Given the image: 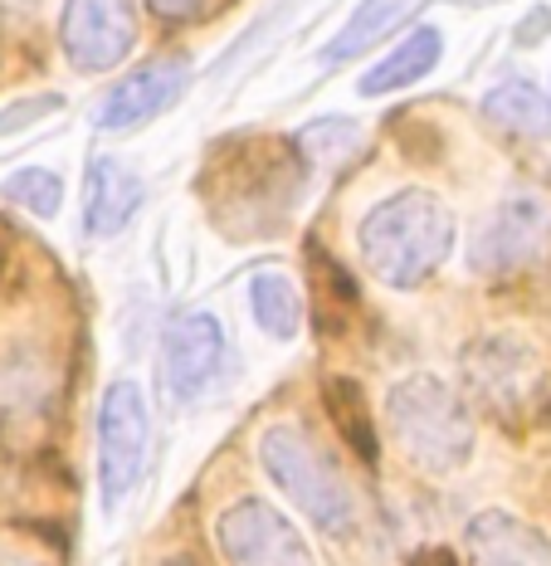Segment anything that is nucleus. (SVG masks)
Returning <instances> with one entry per match:
<instances>
[{
  "label": "nucleus",
  "mask_w": 551,
  "mask_h": 566,
  "mask_svg": "<svg viewBox=\"0 0 551 566\" xmlns=\"http://www.w3.org/2000/svg\"><path fill=\"white\" fill-rule=\"evenodd\" d=\"M484 113L512 137H547L551 133V98L527 78H508V84L484 93Z\"/></svg>",
  "instance_id": "obj_16"
},
{
  "label": "nucleus",
  "mask_w": 551,
  "mask_h": 566,
  "mask_svg": "<svg viewBox=\"0 0 551 566\" xmlns=\"http://www.w3.org/2000/svg\"><path fill=\"white\" fill-rule=\"evenodd\" d=\"M220 361H225V333L220 317L205 308H186L161 327V347H157V371L161 386L176 400H195L215 381Z\"/></svg>",
  "instance_id": "obj_10"
},
{
  "label": "nucleus",
  "mask_w": 551,
  "mask_h": 566,
  "mask_svg": "<svg viewBox=\"0 0 551 566\" xmlns=\"http://www.w3.org/2000/svg\"><path fill=\"white\" fill-rule=\"evenodd\" d=\"M425 566H454V562L444 557V552H435V557H425Z\"/></svg>",
  "instance_id": "obj_26"
},
{
  "label": "nucleus",
  "mask_w": 551,
  "mask_h": 566,
  "mask_svg": "<svg viewBox=\"0 0 551 566\" xmlns=\"http://www.w3.org/2000/svg\"><path fill=\"white\" fill-rule=\"evenodd\" d=\"M547 30H551V10H547V6H537L532 15H527L522 25H518V34H512V40H518L522 50H527V44H537V40H542Z\"/></svg>",
  "instance_id": "obj_23"
},
{
  "label": "nucleus",
  "mask_w": 551,
  "mask_h": 566,
  "mask_svg": "<svg viewBox=\"0 0 551 566\" xmlns=\"http://www.w3.org/2000/svg\"><path fill=\"white\" fill-rule=\"evenodd\" d=\"M142 176L113 157H93L84 176V234L88 240H113L133 226L142 210Z\"/></svg>",
  "instance_id": "obj_12"
},
{
  "label": "nucleus",
  "mask_w": 551,
  "mask_h": 566,
  "mask_svg": "<svg viewBox=\"0 0 551 566\" xmlns=\"http://www.w3.org/2000/svg\"><path fill=\"white\" fill-rule=\"evenodd\" d=\"M361 142H367V133H361L357 117H318L293 137V147H298L308 171H342L361 151Z\"/></svg>",
  "instance_id": "obj_18"
},
{
  "label": "nucleus",
  "mask_w": 551,
  "mask_h": 566,
  "mask_svg": "<svg viewBox=\"0 0 551 566\" xmlns=\"http://www.w3.org/2000/svg\"><path fill=\"white\" fill-rule=\"evenodd\" d=\"M357 250L385 289H420L454 250V216L435 191L405 186L361 216Z\"/></svg>",
  "instance_id": "obj_2"
},
{
  "label": "nucleus",
  "mask_w": 551,
  "mask_h": 566,
  "mask_svg": "<svg viewBox=\"0 0 551 566\" xmlns=\"http://www.w3.org/2000/svg\"><path fill=\"white\" fill-rule=\"evenodd\" d=\"M250 313L274 342H293L303 327V298L293 289V279L278 274V269H259L250 279Z\"/></svg>",
  "instance_id": "obj_17"
},
{
  "label": "nucleus",
  "mask_w": 551,
  "mask_h": 566,
  "mask_svg": "<svg viewBox=\"0 0 551 566\" xmlns=\"http://www.w3.org/2000/svg\"><path fill=\"white\" fill-rule=\"evenodd\" d=\"M410 10H415V0H361V6L347 15L342 34H337V40L322 50V64H342V59L367 54L371 44H381L385 34L401 25Z\"/></svg>",
  "instance_id": "obj_15"
},
{
  "label": "nucleus",
  "mask_w": 551,
  "mask_h": 566,
  "mask_svg": "<svg viewBox=\"0 0 551 566\" xmlns=\"http://www.w3.org/2000/svg\"><path fill=\"white\" fill-rule=\"evenodd\" d=\"M385 430L420 474H454L474 454V410L430 371L401 376L385 391Z\"/></svg>",
  "instance_id": "obj_3"
},
{
  "label": "nucleus",
  "mask_w": 551,
  "mask_h": 566,
  "mask_svg": "<svg viewBox=\"0 0 551 566\" xmlns=\"http://www.w3.org/2000/svg\"><path fill=\"white\" fill-rule=\"evenodd\" d=\"M259 464H264V474L274 479V489L284 493L318 533L337 537V542L357 533V499H351L342 469L318 450V440H312L308 430H298V424H288V420L268 424L259 434Z\"/></svg>",
  "instance_id": "obj_4"
},
{
  "label": "nucleus",
  "mask_w": 551,
  "mask_h": 566,
  "mask_svg": "<svg viewBox=\"0 0 551 566\" xmlns=\"http://www.w3.org/2000/svg\"><path fill=\"white\" fill-rule=\"evenodd\" d=\"M59 108H64V98H59V93H34V98H20V103H10V108L0 113V137L20 133V127L40 123V117H54Z\"/></svg>",
  "instance_id": "obj_21"
},
{
  "label": "nucleus",
  "mask_w": 551,
  "mask_h": 566,
  "mask_svg": "<svg viewBox=\"0 0 551 566\" xmlns=\"http://www.w3.org/2000/svg\"><path fill=\"white\" fill-rule=\"evenodd\" d=\"M439 54H444V30L439 25H415L391 54L381 59L377 69H367V74H361L357 93H361V98H385V93H401L410 84H420V78L439 64Z\"/></svg>",
  "instance_id": "obj_14"
},
{
  "label": "nucleus",
  "mask_w": 551,
  "mask_h": 566,
  "mask_svg": "<svg viewBox=\"0 0 551 566\" xmlns=\"http://www.w3.org/2000/svg\"><path fill=\"white\" fill-rule=\"evenodd\" d=\"M0 566H40V562L25 557V552H15V547H0Z\"/></svg>",
  "instance_id": "obj_24"
},
{
  "label": "nucleus",
  "mask_w": 551,
  "mask_h": 566,
  "mask_svg": "<svg viewBox=\"0 0 551 566\" xmlns=\"http://www.w3.org/2000/svg\"><path fill=\"white\" fill-rule=\"evenodd\" d=\"M186 88H191V69H186L181 54L151 59V64L133 69V74L117 78V84L103 93L98 108H93V127H103V133H133V127L167 113Z\"/></svg>",
  "instance_id": "obj_11"
},
{
  "label": "nucleus",
  "mask_w": 551,
  "mask_h": 566,
  "mask_svg": "<svg viewBox=\"0 0 551 566\" xmlns=\"http://www.w3.org/2000/svg\"><path fill=\"white\" fill-rule=\"evenodd\" d=\"M167 566H191V562H167Z\"/></svg>",
  "instance_id": "obj_27"
},
{
  "label": "nucleus",
  "mask_w": 551,
  "mask_h": 566,
  "mask_svg": "<svg viewBox=\"0 0 551 566\" xmlns=\"http://www.w3.org/2000/svg\"><path fill=\"white\" fill-rule=\"evenodd\" d=\"M59 44L78 74H108L137 50V6L133 0H64Z\"/></svg>",
  "instance_id": "obj_9"
},
{
  "label": "nucleus",
  "mask_w": 551,
  "mask_h": 566,
  "mask_svg": "<svg viewBox=\"0 0 551 566\" xmlns=\"http://www.w3.org/2000/svg\"><path fill=\"white\" fill-rule=\"evenodd\" d=\"M468 566H551V542L522 517L488 509L464 527Z\"/></svg>",
  "instance_id": "obj_13"
},
{
  "label": "nucleus",
  "mask_w": 551,
  "mask_h": 566,
  "mask_svg": "<svg viewBox=\"0 0 551 566\" xmlns=\"http://www.w3.org/2000/svg\"><path fill=\"white\" fill-rule=\"evenodd\" d=\"M0 6H6V10H20V15H25V10H34L40 0H0Z\"/></svg>",
  "instance_id": "obj_25"
},
{
  "label": "nucleus",
  "mask_w": 551,
  "mask_h": 566,
  "mask_svg": "<svg viewBox=\"0 0 551 566\" xmlns=\"http://www.w3.org/2000/svg\"><path fill=\"white\" fill-rule=\"evenodd\" d=\"M303 157L284 137H225L205 157L195 176V196H201L205 216L215 220L234 240H264V234L284 230L303 196Z\"/></svg>",
  "instance_id": "obj_1"
},
{
  "label": "nucleus",
  "mask_w": 551,
  "mask_h": 566,
  "mask_svg": "<svg viewBox=\"0 0 551 566\" xmlns=\"http://www.w3.org/2000/svg\"><path fill=\"white\" fill-rule=\"evenodd\" d=\"M220 0H147V10L157 20H171V25H181V20H201L210 15Z\"/></svg>",
  "instance_id": "obj_22"
},
{
  "label": "nucleus",
  "mask_w": 551,
  "mask_h": 566,
  "mask_svg": "<svg viewBox=\"0 0 551 566\" xmlns=\"http://www.w3.org/2000/svg\"><path fill=\"white\" fill-rule=\"evenodd\" d=\"M322 400H327V416H332L337 430H342V440L367 459V464H377V424H371V410H367L361 386L351 381V376H327Z\"/></svg>",
  "instance_id": "obj_19"
},
{
  "label": "nucleus",
  "mask_w": 551,
  "mask_h": 566,
  "mask_svg": "<svg viewBox=\"0 0 551 566\" xmlns=\"http://www.w3.org/2000/svg\"><path fill=\"white\" fill-rule=\"evenodd\" d=\"M151 440V410L137 381H113L98 406V483H103V509L117 513V503L133 493L137 474L147 464Z\"/></svg>",
  "instance_id": "obj_7"
},
{
  "label": "nucleus",
  "mask_w": 551,
  "mask_h": 566,
  "mask_svg": "<svg viewBox=\"0 0 551 566\" xmlns=\"http://www.w3.org/2000/svg\"><path fill=\"white\" fill-rule=\"evenodd\" d=\"M551 254V210L532 191H508L468 240L474 274H522Z\"/></svg>",
  "instance_id": "obj_6"
},
{
  "label": "nucleus",
  "mask_w": 551,
  "mask_h": 566,
  "mask_svg": "<svg viewBox=\"0 0 551 566\" xmlns=\"http://www.w3.org/2000/svg\"><path fill=\"white\" fill-rule=\"evenodd\" d=\"M215 547L225 566H318L303 533L268 499H234L215 517Z\"/></svg>",
  "instance_id": "obj_8"
},
{
  "label": "nucleus",
  "mask_w": 551,
  "mask_h": 566,
  "mask_svg": "<svg viewBox=\"0 0 551 566\" xmlns=\"http://www.w3.org/2000/svg\"><path fill=\"white\" fill-rule=\"evenodd\" d=\"M0 191H6V200L25 206L30 216H40V220H54L59 206H64V181H59V171H50V167H20V171H10Z\"/></svg>",
  "instance_id": "obj_20"
},
{
  "label": "nucleus",
  "mask_w": 551,
  "mask_h": 566,
  "mask_svg": "<svg viewBox=\"0 0 551 566\" xmlns=\"http://www.w3.org/2000/svg\"><path fill=\"white\" fill-rule=\"evenodd\" d=\"M464 386L488 416L502 424L532 420L551 396V376L537 357V347L518 333H488L464 347Z\"/></svg>",
  "instance_id": "obj_5"
}]
</instances>
